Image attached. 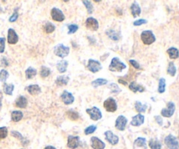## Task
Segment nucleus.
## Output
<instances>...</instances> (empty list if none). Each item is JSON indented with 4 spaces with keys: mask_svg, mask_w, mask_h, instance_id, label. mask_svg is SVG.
<instances>
[{
    "mask_svg": "<svg viewBox=\"0 0 179 149\" xmlns=\"http://www.w3.org/2000/svg\"><path fill=\"white\" fill-rule=\"evenodd\" d=\"M60 98H61V100L65 104H71L74 101V97L72 96L71 92H69L67 90H64L61 94Z\"/></svg>",
    "mask_w": 179,
    "mask_h": 149,
    "instance_id": "f8f14e48",
    "label": "nucleus"
},
{
    "mask_svg": "<svg viewBox=\"0 0 179 149\" xmlns=\"http://www.w3.org/2000/svg\"><path fill=\"white\" fill-rule=\"evenodd\" d=\"M7 41L9 44L14 45L18 41V36H17L16 31L12 28H10L8 30V34H7Z\"/></svg>",
    "mask_w": 179,
    "mask_h": 149,
    "instance_id": "ddd939ff",
    "label": "nucleus"
},
{
    "mask_svg": "<svg viewBox=\"0 0 179 149\" xmlns=\"http://www.w3.org/2000/svg\"><path fill=\"white\" fill-rule=\"evenodd\" d=\"M109 87L110 88H114V89H112V92L115 94H118L121 91V89H120V88L118 87V85H116L115 83H111L110 85H109Z\"/></svg>",
    "mask_w": 179,
    "mask_h": 149,
    "instance_id": "49530a36",
    "label": "nucleus"
},
{
    "mask_svg": "<svg viewBox=\"0 0 179 149\" xmlns=\"http://www.w3.org/2000/svg\"><path fill=\"white\" fill-rule=\"evenodd\" d=\"M80 146V138L78 136L70 135L67 139V146L71 149H75Z\"/></svg>",
    "mask_w": 179,
    "mask_h": 149,
    "instance_id": "4468645a",
    "label": "nucleus"
},
{
    "mask_svg": "<svg viewBox=\"0 0 179 149\" xmlns=\"http://www.w3.org/2000/svg\"><path fill=\"white\" fill-rule=\"evenodd\" d=\"M26 90L28 91V93L32 96H37L41 92V89L38 84H31V85L27 86Z\"/></svg>",
    "mask_w": 179,
    "mask_h": 149,
    "instance_id": "a211bd4d",
    "label": "nucleus"
},
{
    "mask_svg": "<svg viewBox=\"0 0 179 149\" xmlns=\"http://www.w3.org/2000/svg\"><path fill=\"white\" fill-rule=\"evenodd\" d=\"M82 4L85 5V7L87 8V11L89 14H92L93 13V11H94V7H93V4H92V2L91 1H86V0H83L82 1Z\"/></svg>",
    "mask_w": 179,
    "mask_h": 149,
    "instance_id": "e433bc0d",
    "label": "nucleus"
},
{
    "mask_svg": "<svg viewBox=\"0 0 179 149\" xmlns=\"http://www.w3.org/2000/svg\"><path fill=\"white\" fill-rule=\"evenodd\" d=\"M119 82L120 83H123L124 85H126L127 84V82L125 81H123V80H122V79H119Z\"/></svg>",
    "mask_w": 179,
    "mask_h": 149,
    "instance_id": "864d4df0",
    "label": "nucleus"
},
{
    "mask_svg": "<svg viewBox=\"0 0 179 149\" xmlns=\"http://www.w3.org/2000/svg\"><path fill=\"white\" fill-rule=\"evenodd\" d=\"M128 124V119L123 115H120L115 120V127L119 131H124Z\"/></svg>",
    "mask_w": 179,
    "mask_h": 149,
    "instance_id": "9d476101",
    "label": "nucleus"
},
{
    "mask_svg": "<svg viewBox=\"0 0 179 149\" xmlns=\"http://www.w3.org/2000/svg\"><path fill=\"white\" fill-rule=\"evenodd\" d=\"M86 27L91 31H97L99 29V22L96 19L93 17H89L87 19L85 22Z\"/></svg>",
    "mask_w": 179,
    "mask_h": 149,
    "instance_id": "9b49d317",
    "label": "nucleus"
},
{
    "mask_svg": "<svg viewBox=\"0 0 179 149\" xmlns=\"http://www.w3.org/2000/svg\"><path fill=\"white\" fill-rule=\"evenodd\" d=\"M17 19H18V13H17V12H14L13 13V14L10 17V19H9V21L10 22H15L16 20H17Z\"/></svg>",
    "mask_w": 179,
    "mask_h": 149,
    "instance_id": "09e8293b",
    "label": "nucleus"
},
{
    "mask_svg": "<svg viewBox=\"0 0 179 149\" xmlns=\"http://www.w3.org/2000/svg\"><path fill=\"white\" fill-rule=\"evenodd\" d=\"M51 74V70L50 68H47L46 66H42L41 69H40V76L43 78H46V77H49V75Z\"/></svg>",
    "mask_w": 179,
    "mask_h": 149,
    "instance_id": "c9c22d12",
    "label": "nucleus"
},
{
    "mask_svg": "<svg viewBox=\"0 0 179 149\" xmlns=\"http://www.w3.org/2000/svg\"><path fill=\"white\" fill-rule=\"evenodd\" d=\"M106 34L109 37V39L113 40H119L121 38V35L119 33H117L116 31L113 29H109L106 31Z\"/></svg>",
    "mask_w": 179,
    "mask_h": 149,
    "instance_id": "393cba45",
    "label": "nucleus"
},
{
    "mask_svg": "<svg viewBox=\"0 0 179 149\" xmlns=\"http://www.w3.org/2000/svg\"><path fill=\"white\" fill-rule=\"evenodd\" d=\"M43 29L45 31V33H47V34H52L54 30H55V26L51 23V22H47L44 26H43Z\"/></svg>",
    "mask_w": 179,
    "mask_h": 149,
    "instance_id": "c756f323",
    "label": "nucleus"
},
{
    "mask_svg": "<svg viewBox=\"0 0 179 149\" xmlns=\"http://www.w3.org/2000/svg\"><path fill=\"white\" fill-rule=\"evenodd\" d=\"M147 22L148 21H147L146 19H137V20L134 21L133 25L136 26H142V25H143V24H146Z\"/></svg>",
    "mask_w": 179,
    "mask_h": 149,
    "instance_id": "c03bdc74",
    "label": "nucleus"
},
{
    "mask_svg": "<svg viewBox=\"0 0 179 149\" xmlns=\"http://www.w3.org/2000/svg\"><path fill=\"white\" fill-rule=\"evenodd\" d=\"M134 144H135L136 146H145V145H146V140H145V138L140 137V138H138V139H137L135 141Z\"/></svg>",
    "mask_w": 179,
    "mask_h": 149,
    "instance_id": "58836bf2",
    "label": "nucleus"
},
{
    "mask_svg": "<svg viewBox=\"0 0 179 149\" xmlns=\"http://www.w3.org/2000/svg\"><path fill=\"white\" fill-rule=\"evenodd\" d=\"M45 149H56L54 146H47L45 147Z\"/></svg>",
    "mask_w": 179,
    "mask_h": 149,
    "instance_id": "603ef678",
    "label": "nucleus"
},
{
    "mask_svg": "<svg viewBox=\"0 0 179 149\" xmlns=\"http://www.w3.org/2000/svg\"><path fill=\"white\" fill-rule=\"evenodd\" d=\"M176 111V105L173 102H169L168 103V105L167 108L165 109H162L161 111V115L162 117H165V118H171V116L175 113Z\"/></svg>",
    "mask_w": 179,
    "mask_h": 149,
    "instance_id": "0eeeda50",
    "label": "nucleus"
},
{
    "mask_svg": "<svg viewBox=\"0 0 179 149\" xmlns=\"http://www.w3.org/2000/svg\"><path fill=\"white\" fill-rule=\"evenodd\" d=\"M86 111L90 116L91 119L94 120V121H98L102 118V111L98 107L94 106L93 108H91V109H87Z\"/></svg>",
    "mask_w": 179,
    "mask_h": 149,
    "instance_id": "20e7f679",
    "label": "nucleus"
},
{
    "mask_svg": "<svg viewBox=\"0 0 179 149\" xmlns=\"http://www.w3.org/2000/svg\"><path fill=\"white\" fill-rule=\"evenodd\" d=\"M164 142H165V145L167 146V147L169 149H177L178 148V141L177 137L173 136V135H168L165 137L164 139Z\"/></svg>",
    "mask_w": 179,
    "mask_h": 149,
    "instance_id": "39448f33",
    "label": "nucleus"
},
{
    "mask_svg": "<svg viewBox=\"0 0 179 149\" xmlns=\"http://www.w3.org/2000/svg\"><path fill=\"white\" fill-rule=\"evenodd\" d=\"M24 117L23 112L20 111H13L11 114V119L12 120L13 122H18L20 121Z\"/></svg>",
    "mask_w": 179,
    "mask_h": 149,
    "instance_id": "b1692460",
    "label": "nucleus"
},
{
    "mask_svg": "<svg viewBox=\"0 0 179 149\" xmlns=\"http://www.w3.org/2000/svg\"><path fill=\"white\" fill-rule=\"evenodd\" d=\"M67 115L69 119H72V120H78L80 118L79 113L77 111H73V110H69V111H67Z\"/></svg>",
    "mask_w": 179,
    "mask_h": 149,
    "instance_id": "f704fd0d",
    "label": "nucleus"
},
{
    "mask_svg": "<svg viewBox=\"0 0 179 149\" xmlns=\"http://www.w3.org/2000/svg\"><path fill=\"white\" fill-rule=\"evenodd\" d=\"M70 78L67 76H64V75H61L60 77H58L56 78L55 83L58 86H65L68 83Z\"/></svg>",
    "mask_w": 179,
    "mask_h": 149,
    "instance_id": "5701e85b",
    "label": "nucleus"
},
{
    "mask_svg": "<svg viewBox=\"0 0 179 149\" xmlns=\"http://www.w3.org/2000/svg\"><path fill=\"white\" fill-rule=\"evenodd\" d=\"M5 49V39L1 37L0 38V53H4Z\"/></svg>",
    "mask_w": 179,
    "mask_h": 149,
    "instance_id": "a18cd8bd",
    "label": "nucleus"
},
{
    "mask_svg": "<svg viewBox=\"0 0 179 149\" xmlns=\"http://www.w3.org/2000/svg\"><path fill=\"white\" fill-rule=\"evenodd\" d=\"M12 135L13 137L18 139V140H20L23 144H26V140L24 139V137L22 136V134L20 132H17V131H12Z\"/></svg>",
    "mask_w": 179,
    "mask_h": 149,
    "instance_id": "a19ab883",
    "label": "nucleus"
},
{
    "mask_svg": "<svg viewBox=\"0 0 179 149\" xmlns=\"http://www.w3.org/2000/svg\"><path fill=\"white\" fill-rule=\"evenodd\" d=\"M167 54L168 56H170V58L172 60H176L178 58L179 56V52L177 48L176 47H171L167 50Z\"/></svg>",
    "mask_w": 179,
    "mask_h": 149,
    "instance_id": "a878e982",
    "label": "nucleus"
},
{
    "mask_svg": "<svg viewBox=\"0 0 179 149\" xmlns=\"http://www.w3.org/2000/svg\"><path fill=\"white\" fill-rule=\"evenodd\" d=\"M96 129H97V126H96V125H89L88 127L86 128L84 132H85L86 135L92 134V133H94V132L96 131Z\"/></svg>",
    "mask_w": 179,
    "mask_h": 149,
    "instance_id": "37998d69",
    "label": "nucleus"
},
{
    "mask_svg": "<svg viewBox=\"0 0 179 149\" xmlns=\"http://www.w3.org/2000/svg\"><path fill=\"white\" fill-rule=\"evenodd\" d=\"M128 61H129V64H130V65H132L133 67H134L135 68H137V69H141V66H140V64L138 63L136 60H129Z\"/></svg>",
    "mask_w": 179,
    "mask_h": 149,
    "instance_id": "de8ad7c7",
    "label": "nucleus"
},
{
    "mask_svg": "<svg viewBox=\"0 0 179 149\" xmlns=\"http://www.w3.org/2000/svg\"><path fill=\"white\" fill-rule=\"evenodd\" d=\"M149 147L151 149H161L162 148V145L161 143L157 141V140H155V139H151L149 141Z\"/></svg>",
    "mask_w": 179,
    "mask_h": 149,
    "instance_id": "2f4dec72",
    "label": "nucleus"
},
{
    "mask_svg": "<svg viewBox=\"0 0 179 149\" xmlns=\"http://www.w3.org/2000/svg\"><path fill=\"white\" fill-rule=\"evenodd\" d=\"M2 99H3V93L2 91H0V110L2 108Z\"/></svg>",
    "mask_w": 179,
    "mask_h": 149,
    "instance_id": "3c124183",
    "label": "nucleus"
},
{
    "mask_svg": "<svg viewBox=\"0 0 179 149\" xmlns=\"http://www.w3.org/2000/svg\"><path fill=\"white\" fill-rule=\"evenodd\" d=\"M107 83V79H104V78H98V79H95L94 81L92 82V86L94 88H97L100 86L106 85Z\"/></svg>",
    "mask_w": 179,
    "mask_h": 149,
    "instance_id": "bb28decb",
    "label": "nucleus"
},
{
    "mask_svg": "<svg viewBox=\"0 0 179 149\" xmlns=\"http://www.w3.org/2000/svg\"><path fill=\"white\" fill-rule=\"evenodd\" d=\"M37 73H38L37 69H35L34 68L30 67V68H28L26 70V78H27V79H32V78H33V77L37 75Z\"/></svg>",
    "mask_w": 179,
    "mask_h": 149,
    "instance_id": "7c9ffc66",
    "label": "nucleus"
},
{
    "mask_svg": "<svg viewBox=\"0 0 179 149\" xmlns=\"http://www.w3.org/2000/svg\"><path fill=\"white\" fill-rule=\"evenodd\" d=\"M53 51H54V54L57 56H59L60 58H65L66 56H67L69 55L70 49H69L68 47L65 46L63 44H59L54 47Z\"/></svg>",
    "mask_w": 179,
    "mask_h": 149,
    "instance_id": "7ed1b4c3",
    "label": "nucleus"
},
{
    "mask_svg": "<svg viewBox=\"0 0 179 149\" xmlns=\"http://www.w3.org/2000/svg\"><path fill=\"white\" fill-rule=\"evenodd\" d=\"M165 88H166V80L163 77H162L159 79L157 91L159 93H163L165 91Z\"/></svg>",
    "mask_w": 179,
    "mask_h": 149,
    "instance_id": "c85d7f7f",
    "label": "nucleus"
},
{
    "mask_svg": "<svg viewBox=\"0 0 179 149\" xmlns=\"http://www.w3.org/2000/svg\"><path fill=\"white\" fill-rule=\"evenodd\" d=\"M103 106L106 109V111L109 112H115L117 110V103L113 98H108L104 101Z\"/></svg>",
    "mask_w": 179,
    "mask_h": 149,
    "instance_id": "423d86ee",
    "label": "nucleus"
},
{
    "mask_svg": "<svg viewBox=\"0 0 179 149\" xmlns=\"http://www.w3.org/2000/svg\"><path fill=\"white\" fill-rule=\"evenodd\" d=\"M9 77V72L5 69H2L0 70V82H4L7 80V78Z\"/></svg>",
    "mask_w": 179,
    "mask_h": 149,
    "instance_id": "4c0bfd02",
    "label": "nucleus"
},
{
    "mask_svg": "<svg viewBox=\"0 0 179 149\" xmlns=\"http://www.w3.org/2000/svg\"><path fill=\"white\" fill-rule=\"evenodd\" d=\"M104 134H105L106 140L110 143L111 145L115 146L119 142V138H118V136L115 135L111 131H107V132H105Z\"/></svg>",
    "mask_w": 179,
    "mask_h": 149,
    "instance_id": "dca6fc26",
    "label": "nucleus"
},
{
    "mask_svg": "<svg viewBox=\"0 0 179 149\" xmlns=\"http://www.w3.org/2000/svg\"><path fill=\"white\" fill-rule=\"evenodd\" d=\"M67 66H68V62H67V61H66V60L59 61L57 62V64H56V67H57L58 71L61 73V74H63V73L67 71Z\"/></svg>",
    "mask_w": 179,
    "mask_h": 149,
    "instance_id": "aec40b11",
    "label": "nucleus"
},
{
    "mask_svg": "<svg viewBox=\"0 0 179 149\" xmlns=\"http://www.w3.org/2000/svg\"><path fill=\"white\" fill-rule=\"evenodd\" d=\"M129 89L132 90L133 92L137 93V92H144L145 91V88L143 86L140 85V84H137L136 82H131L130 84H129Z\"/></svg>",
    "mask_w": 179,
    "mask_h": 149,
    "instance_id": "4be33fe9",
    "label": "nucleus"
},
{
    "mask_svg": "<svg viewBox=\"0 0 179 149\" xmlns=\"http://www.w3.org/2000/svg\"><path fill=\"white\" fill-rule=\"evenodd\" d=\"M3 88H4V92L6 95H9V96L12 95L13 90H14V85L13 84H12V83H5L4 82Z\"/></svg>",
    "mask_w": 179,
    "mask_h": 149,
    "instance_id": "72a5a7b5",
    "label": "nucleus"
},
{
    "mask_svg": "<svg viewBox=\"0 0 179 149\" xmlns=\"http://www.w3.org/2000/svg\"><path fill=\"white\" fill-rule=\"evenodd\" d=\"M167 73L171 76V77H174L176 76V73H177V68H176L175 64L173 61H171L169 65H168V68H167Z\"/></svg>",
    "mask_w": 179,
    "mask_h": 149,
    "instance_id": "473e14b6",
    "label": "nucleus"
},
{
    "mask_svg": "<svg viewBox=\"0 0 179 149\" xmlns=\"http://www.w3.org/2000/svg\"><path fill=\"white\" fill-rule=\"evenodd\" d=\"M147 108H148V105L147 104H142L141 102H139V101H137L135 104V109H136V111H138L140 114H141L142 112H145L146 110H147Z\"/></svg>",
    "mask_w": 179,
    "mask_h": 149,
    "instance_id": "cd10ccee",
    "label": "nucleus"
},
{
    "mask_svg": "<svg viewBox=\"0 0 179 149\" xmlns=\"http://www.w3.org/2000/svg\"><path fill=\"white\" fill-rule=\"evenodd\" d=\"M91 146L94 149H104L105 143L97 137H92L91 138Z\"/></svg>",
    "mask_w": 179,
    "mask_h": 149,
    "instance_id": "2eb2a0df",
    "label": "nucleus"
},
{
    "mask_svg": "<svg viewBox=\"0 0 179 149\" xmlns=\"http://www.w3.org/2000/svg\"><path fill=\"white\" fill-rule=\"evenodd\" d=\"M67 28H68V34H72L76 33L79 29V26L75 24H70V25H67Z\"/></svg>",
    "mask_w": 179,
    "mask_h": 149,
    "instance_id": "79ce46f5",
    "label": "nucleus"
},
{
    "mask_svg": "<svg viewBox=\"0 0 179 149\" xmlns=\"http://www.w3.org/2000/svg\"><path fill=\"white\" fill-rule=\"evenodd\" d=\"M155 119H156V121L160 125H162V118L160 117V116H155Z\"/></svg>",
    "mask_w": 179,
    "mask_h": 149,
    "instance_id": "8fccbe9b",
    "label": "nucleus"
},
{
    "mask_svg": "<svg viewBox=\"0 0 179 149\" xmlns=\"http://www.w3.org/2000/svg\"><path fill=\"white\" fill-rule=\"evenodd\" d=\"M8 135V129L6 126H2L0 127V140L5 139Z\"/></svg>",
    "mask_w": 179,
    "mask_h": 149,
    "instance_id": "ea45409f",
    "label": "nucleus"
},
{
    "mask_svg": "<svg viewBox=\"0 0 179 149\" xmlns=\"http://www.w3.org/2000/svg\"><path fill=\"white\" fill-rule=\"evenodd\" d=\"M130 11H131V13H132L133 17L137 18L138 16H140L141 14V7L138 3L137 2H134L131 6H130Z\"/></svg>",
    "mask_w": 179,
    "mask_h": 149,
    "instance_id": "412c9836",
    "label": "nucleus"
},
{
    "mask_svg": "<svg viewBox=\"0 0 179 149\" xmlns=\"http://www.w3.org/2000/svg\"><path fill=\"white\" fill-rule=\"evenodd\" d=\"M102 68L100 61L94 59H89L87 62V69L92 73H97Z\"/></svg>",
    "mask_w": 179,
    "mask_h": 149,
    "instance_id": "6e6552de",
    "label": "nucleus"
},
{
    "mask_svg": "<svg viewBox=\"0 0 179 149\" xmlns=\"http://www.w3.org/2000/svg\"><path fill=\"white\" fill-rule=\"evenodd\" d=\"M141 40L145 45H151L156 41V36L152 31L146 30L143 31L141 34Z\"/></svg>",
    "mask_w": 179,
    "mask_h": 149,
    "instance_id": "f03ea898",
    "label": "nucleus"
},
{
    "mask_svg": "<svg viewBox=\"0 0 179 149\" xmlns=\"http://www.w3.org/2000/svg\"><path fill=\"white\" fill-rule=\"evenodd\" d=\"M144 116L139 113V114L133 117L132 120H131V125L133 126H140L144 123Z\"/></svg>",
    "mask_w": 179,
    "mask_h": 149,
    "instance_id": "f3484780",
    "label": "nucleus"
},
{
    "mask_svg": "<svg viewBox=\"0 0 179 149\" xmlns=\"http://www.w3.org/2000/svg\"><path fill=\"white\" fill-rule=\"evenodd\" d=\"M15 105L18 108L25 109L27 106V98L24 96H19L17 99L15 100Z\"/></svg>",
    "mask_w": 179,
    "mask_h": 149,
    "instance_id": "6ab92c4d",
    "label": "nucleus"
},
{
    "mask_svg": "<svg viewBox=\"0 0 179 149\" xmlns=\"http://www.w3.org/2000/svg\"><path fill=\"white\" fill-rule=\"evenodd\" d=\"M51 16L53 20L57 22H62L65 20V15L60 9L53 7L51 10Z\"/></svg>",
    "mask_w": 179,
    "mask_h": 149,
    "instance_id": "1a4fd4ad",
    "label": "nucleus"
},
{
    "mask_svg": "<svg viewBox=\"0 0 179 149\" xmlns=\"http://www.w3.org/2000/svg\"><path fill=\"white\" fill-rule=\"evenodd\" d=\"M126 68H127L126 64L122 62L119 58H117V57H114L112 59L110 65L108 67L109 70L112 72H122Z\"/></svg>",
    "mask_w": 179,
    "mask_h": 149,
    "instance_id": "f257e3e1",
    "label": "nucleus"
}]
</instances>
